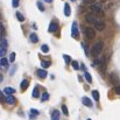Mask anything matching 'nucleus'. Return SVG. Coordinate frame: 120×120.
Listing matches in <instances>:
<instances>
[{"label": "nucleus", "instance_id": "21", "mask_svg": "<svg viewBox=\"0 0 120 120\" xmlns=\"http://www.w3.org/2000/svg\"><path fill=\"white\" fill-rule=\"evenodd\" d=\"M0 65L1 67H7L8 65V61H7V58H5V57H2V58H0Z\"/></svg>", "mask_w": 120, "mask_h": 120}, {"label": "nucleus", "instance_id": "5", "mask_svg": "<svg viewBox=\"0 0 120 120\" xmlns=\"http://www.w3.org/2000/svg\"><path fill=\"white\" fill-rule=\"evenodd\" d=\"M110 82L114 86H119V77H118V75L114 74V72H111L110 74Z\"/></svg>", "mask_w": 120, "mask_h": 120}, {"label": "nucleus", "instance_id": "15", "mask_svg": "<svg viewBox=\"0 0 120 120\" xmlns=\"http://www.w3.org/2000/svg\"><path fill=\"white\" fill-rule=\"evenodd\" d=\"M70 6H69V4H64V15L65 16H69L70 15Z\"/></svg>", "mask_w": 120, "mask_h": 120}, {"label": "nucleus", "instance_id": "6", "mask_svg": "<svg viewBox=\"0 0 120 120\" xmlns=\"http://www.w3.org/2000/svg\"><path fill=\"white\" fill-rule=\"evenodd\" d=\"M93 25H94V28L98 29V30H104L106 28V23L104 21H101V20H97Z\"/></svg>", "mask_w": 120, "mask_h": 120}, {"label": "nucleus", "instance_id": "29", "mask_svg": "<svg viewBox=\"0 0 120 120\" xmlns=\"http://www.w3.org/2000/svg\"><path fill=\"white\" fill-rule=\"evenodd\" d=\"M62 112L64 113V116H68V114H69V112H68V107H67L65 105H62Z\"/></svg>", "mask_w": 120, "mask_h": 120}, {"label": "nucleus", "instance_id": "30", "mask_svg": "<svg viewBox=\"0 0 120 120\" xmlns=\"http://www.w3.org/2000/svg\"><path fill=\"white\" fill-rule=\"evenodd\" d=\"M72 68H74L75 70H78V69H79V67H78V62H77V61H72Z\"/></svg>", "mask_w": 120, "mask_h": 120}, {"label": "nucleus", "instance_id": "37", "mask_svg": "<svg viewBox=\"0 0 120 120\" xmlns=\"http://www.w3.org/2000/svg\"><path fill=\"white\" fill-rule=\"evenodd\" d=\"M113 91H114V92H116L117 94H120V87H119V86H114Z\"/></svg>", "mask_w": 120, "mask_h": 120}, {"label": "nucleus", "instance_id": "24", "mask_svg": "<svg viewBox=\"0 0 120 120\" xmlns=\"http://www.w3.org/2000/svg\"><path fill=\"white\" fill-rule=\"evenodd\" d=\"M5 55H6V48H4V47L0 44V57L2 58Z\"/></svg>", "mask_w": 120, "mask_h": 120}, {"label": "nucleus", "instance_id": "10", "mask_svg": "<svg viewBox=\"0 0 120 120\" xmlns=\"http://www.w3.org/2000/svg\"><path fill=\"white\" fill-rule=\"evenodd\" d=\"M15 101H16V99L13 97V94H9V96L6 97V103H7L8 105H14Z\"/></svg>", "mask_w": 120, "mask_h": 120}, {"label": "nucleus", "instance_id": "28", "mask_svg": "<svg viewBox=\"0 0 120 120\" xmlns=\"http://www.w3.org/2000/svg\"><path fill=\"white\" fill-rule=\"evenodd\" d=\"M48 99H49V94H48L47 92L42 93V101H45V100H48Z\"/></svg>", "mask_w": 120, "mask_h": 120}, {"label": "nucleus", "instance_id": "1", "mask_svg": "<svg viewBox=\"0 0 120 120\" xmlns=\"http://www.w3.org/2000/svg\"><path fill=\"white\" fill-rule=\"evenodd\" d=\"M103 47H104V42H103V41H98V42L91 48V55H92L93 57H97V56L101 52Z\"/></svg>", "mask_w": 120, "mask_h": 120}, {"label": "nucleus", "instance_id": "13", "mask_svg": "<svg viewBox=\"0 0 120 120\" xmlns=\"http://www.w3.org/2000/svg\"><path fill=\"white\" fill-rule=\"evenodd\" d=\"M51 120H60V112L57 110H54L51 113Z\"/></svg>", "mask_w": 120, "mask_h": 120}, {"label": "nucleus", "instance_id": "8", "mask_svg": "<svg viewBox=\"0 0 120 120\" xmlns=\"http://www.w3.org/2000/svg\"><path fill=\"white\" fill-rule=\"evenodd\" d=\"M85 20H86V22H89V23H94V22L97 21V16H96L93 13H89V14L85 15Z\"/></svg>", "mask_w": 120, "mask_h": 120}, {"label": "nucleus", "instance_id": "17", "mask_svg": "<svg viewBox=\"0 0 120 120\" xmlns=\"http://www.w3.org/2000/svg\"><path fill=\"white\" fill-rule=\"evenodd\" d=\"M40 97V91H39V87H34L33 90V98H39Z\"/></svg>", "mask_w": 120, "mask_h": 120}, {"label": "nucleus", "instance_id": "26", "mask_svg": "<svg viewBox=\"0 0 120 120\" xmlns=\"http://www.w3.org/2000/svg\"><path fill=\"white\" fill-rule=\"evenodd\" d=\"M84 76H85V78L87 80V83H91V82H92V77H91V75H90L89 72H85Z\"/></svg>", "mask_w": 120, "mask_h": 120}, {"label": "nucleus", "instance_id": "23", "mask_svg": "<svg viewBox=\"0 0 120 120\" xmlns=\"http://www.w3.org/2000/svg\"><path fill=\"white\" fill-rule=\"evenodd\" d=\"M5 36V27L2 23H0V39H2Z\"/></svg>", "mask_w": 120, "mask_h": 120}, {"label": "nucleus", "instance_id": "19", "mask_svg": "<svg viewBox=\"0 0 120 120\" xmlns=\"http://www.w3.org/2000/svg\"><path fill=\"white\" fill-rule=\"evenodd\" d=\"M50 64H51V63H50V61H42V62H41V65H42V68H43V69L49 68V67H50Z\"/></svg>", "mask_w": 120, "mask_h": 120}, {"label": "nucleus", "instance_id": "14", "mask_svg": "<svg viewBox=\"0 0 120 120\" xmlns=\"http://www.w3.org/2000/svg\"><path fill=\"white\" fill-rule=\"evenodd\" d=\"M4 93H6L7 96H9V94L15 93V90H14L13 87H5V89H4Z\"/></svg>", "mask_w": 120, "mask_h": 120}, {"label": "nucleus", "instance_id": "16", "mask_svg": "<svg viewBox=\"0 0 120 120\" xmlns=\"http://www.w3.org/2000/svg\"><path fill=\"white\" fill-rule=\"evenodd\" d=\"M28 85H29V82H28L27 79H23L22 82H21V90L25 91V90L28 87Z\"/></svg>", "mask_w": 120, "mask_h": 120}, {"label": "nucleus", "instance_id": "35", "mask_svg": "<svg viewBox=\"0 0 120 120\" xmlns=\"http://www.w3.org/2000/svg\"><path fill=\"white\" fill-rule=\"evenodd\" d=\"M0 40H1V45H2L4 48H6V47H7V41L5 40L4 38H2V39H0Z\"/></svg>", "mask_w": 120, "mask_h": 120}, {"label": "nucleus", "instance_id": "34", "mask_svg": "<svg viewBox=\"0 0 120 120\" xmlns=\"http://www.w3.org/2000/svg\"><path fill=\"white\" fill-rule=\"evenodd\" d=\"M63 58H64V61H65V63L68 64V63H70V57H69V55H63Z\"/></svg>", "mask_w": 120, "mask_h": 120}, {"label": "nucleus", "instance_id": "11", "mask_svg": "<svg viewBox=\"0 0 120 120\" xmlns=\"http://www.w3.org/2000/svg\"><path fill=\"white\" fill-rule=\"evenodd\" d=\"M36 75L40 77V78H45L47 77V71L44 70V69H39V70H36Z\"/></svg>", "mask_w": 120, "mask_h": 120}, {"label": "nucleus", "instance_id": "38", "mask_svg": "<svg viewBox=\"0 0 120 120\" xmlns=\"http://www.w3.org/2000/svg\"><path fill=\"white\" fill-rule=\"evenodd\" d=\"M30 112H32V114L39 116V111H38V110H35V109H32V110H30Z\"/></svg>", "mask_w": 120, "mask_h": 120}, {"label": "nucleus", "instance_id": "39", "mask_svg": "<svg viewBox=\"0 0 120 120\" xmlns=\"http://www.w3.org/2000/svg\"><path fill=\"white\" fill-rule=\"evenodd\" d=\"M84 1V4H93L96 0H83Z\"/></svg>", "mask_w": 120, "mask_h": 120}, {"label": "nucleus", "instance_id": "20", "mask_svg": "<svg viewBox=\"0 0 120 120\" xmlns=\"http://www.w3.org/2000/svg\"><path fill=\"white\" fill-rule=\"evenodd\" d=\"M92 97H93V99H94L96 101H98V100H99V92H98L97 90H93V91H92Z\"/></svg>", "mask_w": 120, "mask_h": 120}, {"label": "nucleus", "instance_id": "44", "mask_svg": "<svg viewBox=\"0 0 120 120\" xmlns=\"http://www.w3.org/2000/svg\"><path fill=\"white\" fill-rule=\"evenodd\" d=\"M87 120H91V119H87Z\"/></svg>", "mask_w": 120, "mask_h": 120}, {"label": "nucleus", "instance_id": "4", "mask_svg": "<svg viewBox=\"0 0 120 120\" xmlns=\"http://www.w3.org/2000/svg\"><path fill=\"white\" fill-rule=\"evenodd\" d=\"M71 35L74 39H78L79 36V33H78V26H77V22L74 21L72 22V28H71Z\"/></svg>", "mask_w": 120, "mask_h": 120}, {"label": "nucleus", "instance_id": "36", "mask_svg": "<svg viewBox=\"0 0 120 120\" xmlns=\"http://www.w3.org/2000/svg\"><path fill=\"white\" fill-rule=\"evenodd\" d=\"M38 7H39V9H40L41 12H43V11H44V7H43V5H42V2H40V1L38 2Z\"/></svg>", "mask_w": 120, "mask_h": 120}, {"label": "nucleus", "instance_id": "22", "mask_svg": "<svg viewBox=\"0 0 120 120\" xmlns=\"http://www.w3.org/2000/svg\"><path fill=\"white\" fill-rule=\"evenodd\" d=\"M16 18H18V20H19L20 22H23V21H25V16H23L20 12H16Z\"/></svg>", "mask_w": 120, "mask_h": 120}, {"label": "nucleus", "instance_id": "33", "mask_svg": "<svg viewBox=\"0 0 120 120\" xmlns=\"http://www.w3.org/2000/svg\"><path fill=\"white\" fill-rule=\"evenodd\" d=\"M15 61V52H12L9 55V62H14Z\"/></svg>", "mask_w": 120, "mask_h": 120}, {"label": "nucleus", "instance_id": "31", "mask_svg": "<svg viewBox=\"0 0 120 120\" xmlns=\"http://www.w3.org/2000/svg\"><path fill=\"white\" fill-rule=\"evenodd\" d=\"M19 4H20L19 0H12V6H13L14 8H16V7L19 6Z\"/></svg>", "mask_w": 120, "mask_h": 120}, {"label": "nucleus", "instance_id": "18", "mask_svg": "<svg viewBox=\"0 0 120 120\" xmlns=\"http://www.w3.org/2000/svg\"><path fill=\"white\" fill-rule=\"evenodd\" d=\"M29 38H30V41H32L33 43H36V42L39 41V38H38V35H36L35 33H32Z\"/></svg>", "mask_w": 120, "mask_h": 120}, {"label": "nucleus", "instance_id": "25", "mask_svg": "<svg viewBox=\"0 0 120 120\" xmlns=\"http://www.w3.org/2000/svg\"><path fill=\"white\" fill-rule=\"evenodd\" d=\"M0 103L1 104H5L6 103V97L4 96V92L2 91H0Z\"/></svg>", "mask_w": 120, "mask_h": 120}, {"label": "nucleus", "instance_id": "12", "mask_svg": "<svg viewBox=\"0 0 120 120\" xmlns=\"http://www.w3.org/2000/svg\"><path fill=\"white\" fill-rule=\"evenodd\" d=\"M82 103H83L85 106H87V107H91V106H92L91 99H90V98H87V97H83V98H82Z\"/></svg>", "mask_w": 120, "mask_h": 120}, {"label": "nucleus", "instance_id": "2", "mask_svg": "<svg viewBox=\"0 0 120 120\" xmlns=\"http://www.w3.org/2000/svg\"><path fill=\"white\" fill-rule=\"evenodd\" d=\"M90 9L93 12L94 15H98V16H103V15H104V11L101 9L100 5H98V4H93V5H91V6H90Z\"/></svg>", "mask_w": 120, "mask_h": 120}, {"label": "nucleus", "instance_id": "41", "mask_svg": "<svg viewBox=\"0 0 120 120\" xmlns=\"http://www.w3.org/2000/svg\"><path fill=\"white\" fill-rule=\"evenodd\" d=\"M1 80H2V76L0 75V82H1Z\"/></svg>", "mask_w": 120, "mask_h": 120}, {"label": "nucleus", "instance_id": "42", "mask_svg": "<svg viewBox=\"0 0 120 120\" xmlns=\"http://www.w3.org/2000/svg\"><path fill=\"white\" fill-rule=\"evenodd\" d=\"M45 1H48V2H51V0H45Z\"/></svg>", "mask_w": 120, "mask_h": 120}, {"label": "nucleus", "instance_id": "9", "mask_svg": "<svg viewBox=\"0 0 120 120\" xmlns=\"http://www.w3.org/2000/svg\"><path fill=\"white\" fill-rule=\"evenodd\" d=\"M57 29H58V25H57V22H55V21H51L50 22V25H49V32L50 33H55V32H57Z\"/></svg>", "mask_w": 120, "mask_h": 120}, {"label": "nucleus", "instance_id": "43", "mask_svg": "<svg viewBox=\"0 0 120 120\" xmlns=\"http://www.w3.org/2000/svg\"><path fill=\"white\" fill-rule=\"evenodd\" d=\"M100 1H106V0H100Z\"/></svg>", "mask_w": 120, "mask_h": 120}, {"label": "nucleus", "instance_id": "3", "mask_svg": "<svg viewBox=\"0 0 120 120\" xmlns=\"http://www.w3.org/2000/svg\"><path fill=\"white\" fill-rule=\"evenodd\" d=\"M84 34L87 39H94L96 38V30L91 27H85L84 28Z\"/></svg>", "mask_w": 120, "mask_h": 120}, {"label": "nucleus", "instance_id": "40", "mask_svg": "<svg viewBox=\"0 0 120 120\" xmlns=\"http://www.w3.org/2000/svg\"><path fill=\"white\" fill-rule=\"evenodd\" d=\"M15 69H16V67H13V68H12V70L9 71V74H11V75H13V74H14V71H15Z\"/></svg>", "mask_w": 120, "mask_h": 120}, {"label": "nucleus", "instance_id": "7", "mask_svg": "<svg viewBox=\"0 0 120 120\" xmlns=\"http://www.w3.org/2000/svg\"><path fill=\"white\" fill-rule=\"evenodd\" d=\"M98 63H99V65H100V72L104 75V74L106 72V58L103 56V57L100 58V61H98Z\"/></svg>", "mask_w": 120, "mask_h": 120}, {"label": "nucleus", "instance_id": "32", "mask_svg": "<svg viewBox=\"0 0 120 120\" xmlns=\"http://www.w3.org/2000/svg\"><path fill=\"white\" fill-rule=\"evenodd\" d=\"M82 45H83V48H84V51H85V54L87 55V54H89V51H87V44H86L85 42H82Z\"/></svg>", "mask_w": 120, "mask_h": 120}, {"label": "nucleus", "instance_id": "27", "mask_svg": "<svg viewBox=\"0 0 120 120\" xmlns=\"http://www.w3.org/2000/svg\"><path fill=\"white\" fill-rule=\"evenodd\" d=\"M41 50H42L43 52H48V51H49V47H48L47 44H43V45L41 47Z\"/></svg>", "mask_w": 120, "mask_h": 120}, {"label": "nucleus", "instance_id": "45", "mask_svg": "<svg viewBox=\"0 0 120 120\" xmlns=\"http://www.w3.org/2000/svg\"><path fill=\"white\" fill-rule=\"evenodd\" d=\"M72 1H75V0H72Z\"/></svg>", "mask_w": 120, "mask_h": 120}]
</instances>
